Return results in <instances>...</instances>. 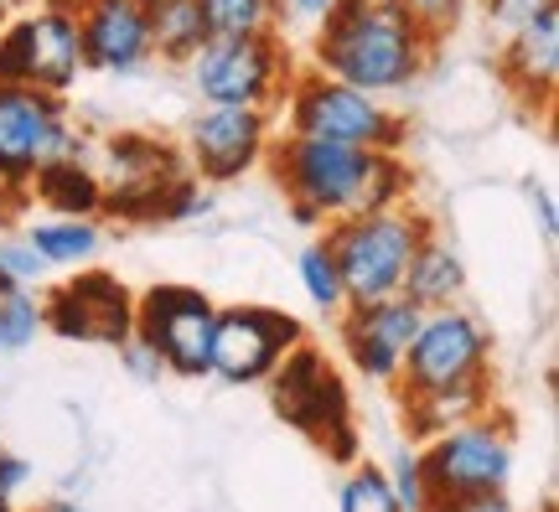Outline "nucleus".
<instances>
[{"mask_svg": "<svg viewBox=\"0 0 559 512\" xmlns=\"http://www.w3.org/2000/svg\"><path fill=\"white\" fill-rule=\"evenodd\" d=\"M41 332V296L0 279V353H26Z\"/></svg>", "mask_w": 559, "mask_h": 512, "instance_id": "nucleus-24", "label": "nucleus"}, {"mask_svg": "<svg viewBox=\"0 0 559 512\" xmlns=\"http://www.w3.org/2000/svg\"><path fill=\"white\" fill-rule=\"evenodd\" d=\"M26 481H32V461H21V455H11V451H0V497H5V502H16Z\"/></svg>", "mask_w": 559, "mask_h": 512, "instance_id": "nucleus-33", "label": "nucleus"}, {"mask_svg": "<svg viewBox=\"0 0 559 512\" xmlns=\"http://www.w3.org/2000/svg\"><path fill=\"white\" fill-rule=\"evenodd\" d=\"M41 326H52L68 342H104L120 347L135 332V296L115 275H79L47 290L41 300Z\"/></svg>", "mask_w": 559, "mask_h": 512, "instance_id": "nucleus-14", "label": "nucleus"}, {"mask_svg": "<svg viewBox=\"0 0 559 512\" xmlns=\"http://www.w3.org/2000/svg\"><path fill=\"white\" fill-rule=\"evenodd\" d=\"M270 398H275L280 419H290L296 430L337 445L342 455L353 451V445H347V394H342L337 373L326 368V357L311 353L306 342H296V347L275 362Z\"/></svg>", "mask_w": 559, "mask_h": 512, "instance_id": "nucleus-12", "label": "nucleus"}, {"mask_svg": "<svg viewBox=\"0 0 559 512\" xmlns=\"http://www.w3.org/2000/svg\"><path fill=\"white\" fill-rule=\"evenodd\" d=\"M466 378H487V332L472 311L461 306H440V311L419 315V332L404 353L400 368V394L419 389H445V383H466Z\"/></svg>", "mask_w": 559, "mask_h": 512, "instance_id": "nucleus-10", "label": "nucleus"}, {"mask_svg": "<svg viewBox=\"0 0 559 512\" xmlns=\"http://www.w3.org/2000/svg\"><path fill=\"white\" fill-rule=\"evenodd\" d=\"M337 0H280V16H296V21H321Z\"/></svg>", "mask_w": 559, "mask_h": 512, "instance_id": "nucleus-34", "label": "nucleus"}, {"mask_svg": "<svg viewBox=\"0 0 559 512\" xmlns=\"http://www.w3.org/2000/svg\"><path fill=\"white\" fill-rule=\"evenodd\" d=\"M425 512H513L508 492H477V497H430Z\"/></svg>", "mask_w": 559, "mask_h": 512, "instance_id": "nucleus-32", "label": "nucleus"}, {"mask_svg": "<svg viewBox=\"0 0 559 512\" xmlns=\"http://www.w3.org/2000/svg\"><path fill=\"white\" fill-rule=\"evenodd\" d=\"M300 342V321L270 306H228L213 326V353H207V378L223 383H264L275 362Z\"/></svg>", "mask_w": 559, "mask_h": 512, "instance_id": "nucleus-11", "label": "nucleus"}, {"mask_svg": "<svg viewBox=\"0 0 559 512\" xmlns=\"http://www.w3.org/2000/svg\"><path fill=\"white\" fill-rule=\"evenodd\" d=\"M419 306L409 296H383L362 306H342V353L373 383H394L404 368V353L419 332Z\"/></svg>", "mask_w": 559, "mask_h": 512, "instance_id": "nucleus-15", "label": "nucleus"}, {"mask_svg": "<svg viewBox=\"0 0 559 512\" xmlns=\"http://www.w3.org/2000/svg\"><path fill=\"white\" fill-rule=\"evenodd\" d=\"M207 37H264L275 32L280 0H198Z\"/></svg>", "mask_w": 559, "mask_h": 512, "instance_id": "nucleus-23", "label": "nucleus"}, {"mask_svg": "<svg viewBox=\"0 0 559 512\" xmlns=\"http://www.w3.org/2000/svg\"><path fill=\"white\" fill-rule=\"evenodd\" d=\"M213 326H218V306L192 285H156L135 300V336L151 342L166 373L207 378Z\"/></svg>", "mask_w": 559, "mask_h": 512, "instance_id": "nucleus-9", "label": "nucleus"}, {"mask_svg": "<svg viewBox=\"0 0 559 512\" xmlns=\"http://www.w3.org/2000/svg\"><path fill=\"white\" fill-rule=\"evenodd\" d=\"M400 5L430 32V37H440V32H451L461 21V5H466V0H400Z\"/></svg>", "mask_w": 559, "mask_h": 512, "instance_id": "nucleus-30", "label": "nucleus"}, {"mask_svg": "<svg viewBox=\"0 0 559 512\" xmlns=\"http://www.w3.org/2000/svg\"><path fill=\"white\" fill-rule=\"evenodd\" d=\"M88 145L62 109V94L0 83V187H26L47 160L83 156Z\"/></svg>", "mask_w": 559, "mask_h": 512, "instance_id": "nucleus-7", "label": "nucleus"}, {"mask_svg": "<svg viewBox=\"0 0 559 512\" xmlns=\"http://www.w3.org/2000/svg\"><path fill=\"white\" fill-rule=\"evenodd\" d=\"M140 11H145L151 52H160L166 62H187L202 41H207L202 16H198V0H140Z\"/></svg>", "mask_w": 559, "mask_h": 512, "instance_id": "nucleus-22", "label": "nucleus"}, {"mask_svg": "<svg viewBox=\"0 0 559 512\" xmlns=\"http://www.w3.org/2000/svg\"><path fill=\"white\" fill-rule=\"evenodd\" d=\"M317 73L362 94H400L430 68L436 37L400 0H337L317 32Z\"/></svg>", "mask_w": 559, "mask_h": 512, "instance_id": "nucleus-1", "label": "nucleus"}, {"mask_svg": "<svg viewBox=\"0 0 559 512\" xmlns=\"http://www.w3.org/2000/svg\"><path fill=\"white\" fill-rule=\"evenodd\" d=\"M270 151V119L264 109L243 104H202V115L187 124V156L202 181H239L254 171Z\"/></svg>", "mask_w": 559, "mask_h": 512, "instance_id": "nucleus-13", "label": "nucleus"}, {"mask_svg": "<svg viewBox=\"0 0 559 512\" xmlns=\"http://www.w3.org/2000/svg\"><path fill=\"white\" fill-rule=\"evenodd\" d=\"M83 73V41L73 0H41L37 11L0 26V83L68 94Z\"/></svg>", "mask_w": 559, "mask_h": 512, "instance_id": "nucleus-5", "label": "nucleus"}, {"mask_svg": "<svg viewBox=\"0 0 559 512\" xmlns=\"http://www.w3.org/2000/svg\"><path fill=\"white\" fill-rule=\"evenodd\" d=\"M120 357H124V373L140 378V383H156V378L166 373V362H160V357L151 353V342H140L135 332L120 342Z\"/></svg>", "mask_w": 559, "mask_h": 512, "instance_id": "nucleus-31", "label": "nucleus"}, {"mask_svg": "<svg viewBox=\"0 0 559 512\" xmlns=\"http://www.w3.org/2000/svg\"><path fill=\"white\" fill-rule=\"evenodd\" d=\"M275 177L300 223H337L409 198V171L400 151H362L306 135H290L275 151Z\"/></svg>", "mask_w": 559, "mask_h": 512, "instance_id": "nucleus-2", "label": "nucleus"}, {"mask_svg": "<svg viewBox=\"0 0 559 512\" xmlns=\"http://www.w3.org/2000/svg\"><path fill=\"white\" fill-rule=\"evenodd\" d=\"M192 88L202 104H243V109H270L290 83V58L280 52L275 32L264 37H207L187 58Z\"/></svg>", "mask_w": 559, "mask_h": 512, "instance_id": "nucleus-8", "label": "nucleus"}, {"mask_svg": "<svg viewBox=\"0 0 559 512\" xmlns=\"http://www.w3.org/2000/svg\"><path fill=\"white\" fill-rule=\"evenodd\" d=\"M549 5H559V0H492L487 16H492V26H498V41H508L523 21H534L539 11H549Z\"/></svg>", "mask_w": 559, "mask_h": 512, "instance_id": "nucleus-29", "label": "nucleus"}, {"mask_svg": "<svg viewBox=\"0 0 559 512\" xmlns=\"http://www.w3.org/2000/svg\"><path fill=\"white\" fill-rule=\"evenodd\" d=\"M383 476H389V487H394V497H400L404 512H425L430 487H425V472H419V451L400 445V451H394V461L383 466Z\"/></svg>", "mask_w": 559, "mask_h": 512, "instance_id": "nucleus-28", "label": "nucleus"}, {"mask_svg": "<svg viewBox=\"0 0 559 512\" xmlns=\"http://www.w3.org/2000/svg\"><path fill=\"white\" fill-rule=\"evenodd\" d=\"M487 378H466V383H445V389H419V394H404V419L415 440H430V434L451 430L472 414H487Z\"/></svg>", "mask_w": 559, "mask_h": 512, "instance_id": "nucleus-20", "label": "nucleus"}, {"mask_svg": "<svg viewBox=\"0 0 559 512\" xmlns=\"http://www.w3.org/2000/svg\"><path fill=\"white\" fill-rule=\"evenodd\" d=\"M290 135L332 140V145H362V151H400L404 124L394 109H383L379 94H362L353 83L326 73H296L285 83Z\"/></svg>", "mask_w": 559, "mask_h": 512, "instance_id": "nucleus-4", "label": "nucleus"}, {"mask_svg": "<svg viewBox=\"0 0 559 512\" xmlns=\"http://www.w3.org/2000/svg\"><path fill=\"white\" fill-rule=\"evenodd\" d=\"M21 238L47 259V270H79V264H88V259L104 249V234H99L94 217H58L52 213V217H41V223H32Z\"/></svg>", "mask_w": 559, "mask_h": 512, "instance_id": "nucleus-21", "label": "nucleus"}, {"mask_svg": "<svg viewBox=\"0 0 559 512\" xmlns=\"http://www.w3.org/2000/svg\"><path fill=\"white\" fill-rule=\"evenodd\" d=\"M461 290H466V264H461V254L445 238L425 234L415 243V254H409L400 296H409L419 311H440V306H456Z\"/></svg>", "mask_w": 559, "mask_h": 512, "instance_id": "nucleus-18", "label": "nucleus"}, {"mask_svg": "<svg viewBox=\"0 0 559 512\" xmlns=\"http://www.w3.org/2000/svg\"><path fill=\"white\" fill-rule=\"evenodd\" d=\"M425 234H430V223H425L419 213H409L404 202L326 223V249H332V259H337L347 306L400 296L409 254H415V243Z\"/></svg>", "mask_w": 559, "mask_h": 512, "instance_id": "nucleus-3", "label": "nucleus"}, {"mask_svg": "<svg viewBox=\"0 0 559 512\" xmlns=\"http://www.w3.org/2000/svg\"><path fill=\"white\" fill-rule=\"evenodd\" d=\"M296 275H300V290L311 296V306H317V311L342 315L347 296H342V275H337V259H332V249H326V238H317V243H306V249H300Z\"/></svg>", "mask_w": 559, "mask_h": 512, "instance_id": "nucleus-25", "label": "nucleus"}, {"mask_svg": "<svg viewBox=\"0 0 559 512\" xmlns=\"http://www.w3.org/2000/svg\"><path fill=\"white\" fill-rule=\"evenodd\" d=\"M502 73L528 104H549L559 88V5L523 21L513 37L502 41Z\"/></svg>", "mask_w": 559, "mask_h": 512, "instance_id": "nucleus-17", "label": "nucleus"}, {"mask_svg": "<svg viewBox=\"0 0 559 512\" xmlns=\"http://www.w3.org/2000/svg\"><path fill=\"white\" fill-rule=\"evenodd\" d=\"M534 207H539V223H544V238H549V243H555V234H559V213H555V198H549V192H534Z\"/></svg>", "mask_w": 559, "mask_h": 512, "instance_id": "nucleus-35", "label": "nucleus"}, {"mask_svg": "<svg viewBox=\"0 0 559 512\" xmlns=\"http://www.w3.org/2000/svg\"><path fill=\"white\" fill-rule=\"evenodd\" d=\"M342 512H404V508H400V497H394V487H389L383 466L362 461L342 481Z\"/></svg>", "mask_w": 559, "mask_h": 512, "instance_id": "nucleus-26", "label": "nucleus"}, {"mask_svg": "<svg viewBox=\"0 0 559 512\" xmlns=\"http://www.w3.org/2000/svg\"><path fill=\"white\" fill-rule=\"evenodd\" d=\"M26 187H32L37 202H47L58 217H94L104 207V181H99V171L88 166V156L47 160Z\"/></svg>", "mask_w": 559, "mask_h": 512, "instance_id": "nucleus-19", "label": "nucleus"}, {"mask_svg": "<svg viewBox=\"0 0 559 512\" xmlns=\"http://www.w3.org/2000/svg\"><path fill=\"white\" fill-rule=\"evenodd\" d=\"M79 16V41H83V73H140L151 52V32H145V11L140 0H73Z\"/></svg>", "mask_w": 559, "mask_h": 512, "instance_id": "nucleus-16", "label": "nucleus"}, {"mask_svg": "<svg viewBox=\"0 0 559 512\" xmlns=\"http://www.w3.org/2000/svg\"><path fill=\"white\" fill-rule=\"evenodd\" d=\"M0 451H5V445H0Z\"/></svg>", "mask_w": 559, "mask_h": 512, "instance_id": "nucleus-36", "label": "nucleus"}, {"mask_svg": "<svg viewBox=\"0 0 559 512\" xmlns=\"http://www.w3.org/2000/svg\"><path fill=\"white\" fill-rule=\"evenodd\" d=\"M47 259L26 243V238H0V279L5 285H26V290H41L47 285Z\"/></svg>", "mask_w": 559, "mask_h": 512, "instance_id": "nucleus-27", "label": "nucleus"}, {"mask_svg": "<svg viewBox=\"0 0 559 512\" xmlns=\"http://www.w3.org/2000/svg\"><path fill=\"white\" fill-rule=\"evenodd\" d=\"M419 472L430 497H477L502 492L513 476V430L508 419L472 414L451 430L419 440Z\"/></svg>", "mask_w": 559, "mask_h": 512, "instance_id": "nucleus-6", "label": "nucleus"}]
</instances>
